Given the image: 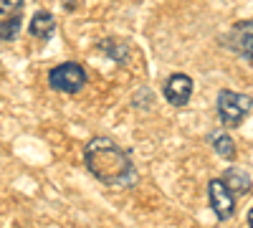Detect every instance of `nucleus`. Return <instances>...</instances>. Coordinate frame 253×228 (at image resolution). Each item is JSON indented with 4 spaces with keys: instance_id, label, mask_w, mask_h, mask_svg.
Instances as JSON below:
<instances>
[{
    "instance_id": "nucleus-4",
    "label": "nucleus",
    "mask_w": 253,
    "mask_h": 228,
    "mask_svg": "<svg viewBox=\"0 0 253 228\" xmlns=\"http://www.w3.org/2000/svg\"><path fill=\"white\" fill-rule=\"evenodd\" d=\"M223 46L230 48L236 56H241L243 61H251L253 64V18L233 23V28L223 38Z\"/></svg>"
},
{
    "instance_id": "nucleus-11",
    "label": "nucleus",
    "mask_w": 253,
    "mask_h": 228,
    "mask_svg": "<svg viewBox=\"0 0 253 228\" xmlns=\"http://www.w3.org/2000/svg\"><path fill=\"white\" fill-rule=\"evenodd\" d=\"M20 23H23L20 13L5 15L3 20H0V41H3V44H10V41H15V36H18V31H20Z\"/></svg>"
},
{
    "instance_id": "nucleus-9",
    "label": "nucleus",
    "mask_w": 253,
    "mask_h": 228,
    "mask_svg": "<svg viewBox=\"0 0 253 228\" xmlns=\"http://www.w3.org/2000/svg\"><path fill=\"white\" fill-rule=\"evenodd\" d=\"M220 180L225 182V188L233 193V195H246V193L253 188L251 175H248L246 170H241V168H228V170L223 173Z\"/></svg>"
},
{
    "instance_id": "nucleus-5",
    "label": "nucleus",
    "mask_w": 253,
    "mask_h": 228,
    "mask_svg": "<svg viewBox=\"0 0 253 228\" xmlns=\"http://www.w3.org/2000/svg\"><path fill=\"white\" fill-rule=\"evenodd\" d=\"M193 91H195L193 79L182 71L170 74L162 84V94L167 99V104H172V107H187V101L193 99Z\"/></svg>"
},
{
    "instance_id": "nucleus-12",
    "label": "nucleus",
    "mask_w": 253,
    "mask_h": 228,
    "mask_svg": "<svg viewBox=\"0 0 253 228\" xmlns=\"http://www.w3.org/2000/svg\"><path fill=\"white\" fill-rule=\"evenodd\" d=\"M23 8V0H0V15H15Z\"/></svg>"
},
{
    "instance_id": "nucleus-10",
    "label": "nucleus",
    "mask_w": 253,
    "mask_h": 228,
    "mask_svg": "<svg viewBox=\"0 0 253 228\" xmlns=\"http://www.w3.org/2000/svg\"><path fill=\"white\" fill-rule=\"evenodd\" d=\"M208 142L213 144L215 155H220L223 160H236V152H238V150H236V142H233V137H230V135L215 130V132L208 135Z\"/></svg>"
},
{
    "instance_id": "nucleus-6",
    "label": "nucleus",
    "mask_w": 253,
    "mask_h": 228,
    "mask_svg": "<svg viewBox=\"0 0 253 228\" xmlns=\"http://www.w3.org/2000/svg\"><path fill=\"white\" fill-rule=\"evenodd\" d=\"M208 200H210V208H213L218 221H228L236 213V195L225 188V182L220 178L208 182Z\"/></svg>"
},
{
    "instance_id": "nucleus-13",
    "label": "nucleus",
    "mask_w": 253,
    "mask_h": 228,
    "mask_svg": "<svg viewBox=\"0 0 253 228\" xmlns=\"http://www.w3.org/2000/svg\"><path fill=\"white\" fill-rule=\"evenodd\" d=\"M248 228H253V208L248 211Z\"/></svg>"
},
{
    "instance_id": "nucleus-2",
    "label": "nucleus",
    "mask_w": 253,
    "mask_h": 228,
    "mask_svg": "<svg viewBox=\"0 0 253 228\" xmlns=\"http://www.w3.org/2000/svg\"><path fill=\"white\" fill-rule=\"evenodd\" d=\"M251 109H253V96L251 94L233 91V89L218 91L215 112H218V119L223 122V127H238V124L251 114Z\"/></svg>"
},
{
    "instance_id": "nucleus-3",
    "label": "nucleus",
    "mask_w": 253,
    "mask_h": 228,
    "mask_svg": "<svg viewBox=\"0 0 253 228\" xmlns=\"http://www.w3.org/2000/svg\"><path fill=\"white\" fill-rule=\"evenodd\" d=\"M89 81V74L79 61H63L48 71V87L61 94H79Z\"/></svg>"
},
{
    "instance_id": "nucleus-8",
    "label": "nucleus",
    "mask_w": 253,
    "mask_h": 228,
    "mask_svg": "<svg viewBox=\"0 0 253 228\" xmlns=\"http://www.w3.org/2000/svg\"><path fill=\"white\" fill-rule=\"evenodd\" d=\"M28 31H31V36L38 38V41H48V38L56 33V18H53V13H48V10L33 13Z\"/></svg>"
},
{
    "instance_id": "nucleus-7",
    "label": "nucleus",
    "mask_w": 253,
    "mask_h": 228,
    "mask_svg": "<svg viewBox=\"0 0 253 228\" xmlns=\"http://www.w3.org/2000/svg\"><path fill=\"white\" fill-rule=\"evenodd\" d=\"M96 51L104 53L107 58H112L117 66H126L132 61V46L122 38H101L96 44Z\"/></svg>"
},
{
    "instance_id": "nucleus-1",
    "label": "nucleus",
    "mask_w": 253,
    "mask_h": 228,
    "mask_svg": "<svg viewBox=\"0 0 253 228\" xmlns=\"http://www.w3.org/2000/svg\"><path fill=\"white\" fill-rule=\"evenodd\" d=\"M84 165L86 170L104 185L112 188H132L137 182V168L119 144L109 137H91L84 147Z\"/></svg>"
}]
</instances>
